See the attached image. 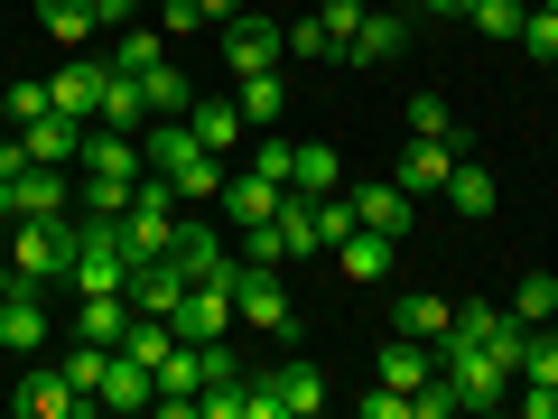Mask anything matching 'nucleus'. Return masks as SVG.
Instances as JSON below:
<instances>
[{
	"instance_id": "obj_15",
	"label": "nucleus",
	"mask_w": 558,
	"mask_h": 419,
	"mask_svg": "<svg viewBox=\"0 0 558 419\" xmlns=\"http://www.w3.org/2000/svg\"><path fill=\"white\" fill-rule=\"evenodd\" d=\"M159 400V363H140V355H112V373H102V392H94V410H149Z\"/></svg>"
},
{
	"instance_id": "obj_25",
	"label": "nucleus",
	"mask_w": 558,
	"mask_h": 419,
	"mask_svg": "<svg viewBox=\"0 0 558 419\" xmlns=\"http://www.w3.org/2000/svg\"><path fill=\"white\" fill-rule=\"evenodd\" d=\"M289 187H299V196H336V187H344V159L326 149V140H299V159H289Z\"/></svg>"
},
{
	"instance_id": "obj_42",
	"label": "nucleus",
	"mask_w": 558,
	"mask_h": 419,
	"mask_svg": "<svg viewBox=\"0 0 558 419\" xmlns=\"http://www.w3.org/2000/svg\"><path fill=\"white\" fill-rule=\"evenodd\" d=\"M512 400H521V419H558V382H521Z\"/></svg>"
},
{
	"instance_id": "obj_38",
	"label": "nucleus",
	"mask_w": 558,
	"mask_h": 419,
	"mask_svg": "<svg viewBox=\"0 0 558 419\" xmlns=\"http://www.w3.org/2000/svg\"><path fill=\"white\" fill-rule=\"evenodd\" d=\"M521 10H531V0H475L465 20H475L484 38H521Z\"/></svg>"
},
{
	"instance_id": "obj_10",
	"label": "nucleus",
	"mask_w": 558,
	"mask_h": 419,
	"mask_svg": "<svg viewBox=\"0 0 558 419\" xmlns=\"http://www.w3.org/2000/svg\"><path fill=\"white\" fill-rule=\"evenodd\" d=\"M354 224H373V234L410 242V224H418V196H400V178H354Z\"/></svg>"
},
{
	"instance_id": "obj_44",
	"label": "nucleus",
	"mask_w": 558,
	"mask_h": 419,
	"mask_svg": "<svg viewBox=\"0 0 558 419\" xmlns=\"http://www.w3.org/2000/svg\"><path fill=\"white\" fill-rule=\"evenodd\" d=\"M94 20H102V28H131V20H140V0H94Z\"/></svg>"
},
{
	"instance_id": "obj_20",
	"label": "nucleus",
	"mask_w": 558,
	"mask_h": 419,
	"mask_svg": "<svg viewBox=\"0 0 558 419\" xmlns=\"http://www.w3.org/2000/svg\"><path fill=\"white\" fill-rule=\"evenodd\" d=\"M186 289H196V279H186V271H178L168 252H159V261H140V271H131V308H140V318H168V308H178Z\"/></svg>"
},
{
	"instance_id": "obj_36",
	"label": "nucleus",
	"mask_w": 558,
	"mask_h": 419,
	"mask_svg": "<svg viewBox=\"0 0 558 419\" xmlns=\"http://www.w3.org/2000/svg\"><path fill=\"white\" fill-rule=\"evenodd\" d=\"M0 112H10V131H20V121L57 112V94H47V84H0Z\"/></svg>"
},
{
	"instance_id": "obj_35",
	"label": "nucleus",
	"mask_w": 558,
	"mask_h": 419,
	"mask_svg": "<svg viewBox=\"0 0 558 419\" xmlns=\"http://www.w3.org/2000/svg\"><path fill=\"white\" fill-rule=\"evenodd\" d=\"M289 57H299V65H336V38H326V20H289Z\"/></svg>"
},
{
	"instance_id": "obj_6",
	"label": "nucleus",
	"mask_w": 558,
	"mask_h": 419,
	"mask_svg": "<svg viewBox=\"0 0 558 419\" xmlns=\"http://www.w3.org/2000/svg\"><path fill=\"white\" fill-rule=\"evenodd\" d=\"M47 94H57L65 121H102V94H112V57H65L57 75H47Z\"/></svg>"
},
{
	"instance_id": "obj_37",
	"label": "nucleus",
	"mask_w": 558,
	"mask_h": 419,
	"mask_svg": "<svg viewBox=\"0 0 558 419\" xmlns=\"http://www.w3.org/2000/svg\"><path fill=\"white\" fill-rule=\"evenodd\" d=\"M289 159H299V140L260 131V140H252V159H242V168H260V178H279V187H289Z\"/></svg>"
},
{
	"instance_id": "obj_5",
	"label": "nucleus",
	"mask_w": 558,
	"mask_h": 419,
	"mask_svg": "<svg viewBox=\"0 0 558 419\" xmlns=\"http://www.w3.org/2000/svg\"><path fill=\"white\" fill-rule=\"evenodd\" d=\"M279 57H289V28H279V20H252V10L223 20V65H233V84L242 75H270Z\"/></svg>"
},
{
	"instance_id": "obj_1",
	"label": "nucleus",
	"mask_w": 558,
	"mask_h": 419,
	"mask_svg": "<svg viewBox=\"0 0 558 419\" xmlns=\"http://www.w3.org/2000/svg\"><path fill=\"white\" fill-rule=\"evenodd\" d=\"M140 159H149V178L178 187V205H215L223 196V159L186 131V121H149V131H140Z\"/></svg>"
},
{
	"instance_id": "obj_46",
	"label": "nucleus",
	"mask_w": 558,
	"mask_h": 419,
	"mask_svg": "<svg viewBox=\"0 0 558 419\" xmlns=\"http://www.w3.org/2000/svg\"><path fill=\"white\" fill-rule=\"evenodd\" d=\"M242 10H252V0H205V20H242Z\"/></svg>"
},
{
	"instance_id": "obj_47",
	"label": "nucleus",
	"mask_w": 558,
	"mask_h": 419,
	"mask_svg": "<svg viewBox=\"0 0 558 419\" xmlns=\"http://www.w3.org/2000/svg\"><path fill=\"white\" fill-rule=\"evenodd\" d=\"M10 289H20V271H10V252H0V299H10Z\"/></svg>"
},
{
	"instance_id": "obj_32",
	"label": "nucleus",
	"mask_w": 558,
	"mask_h": 419,
	"mask_svg": "<svg viewBox=\"0 0 558 419\" xmlns=\"http://www.w3.org/2000/svg\"><path fill=\"white\" fill-rule=\"evenodd\" d=\"M410 140H447V149H465V131H457V112H447L438 94H410Z\"/></svg>"
},
{
	"instance_id": "obj_28",
	"label": "nucleus",
	"mask_w": 558,
	"mask_h": 419,
	"mask_svg": "<svg viewBox=\"0 0 558 419\" xmlns=\"http://www.w3.org/2000/svg\"><path fill=\"white\" fill-rule=\"evenodd\" d=\"M502 326H512V318H502V308H494V299H457V326H447V336H438V345H494V336H502Z\"/></svg>"
},
{
	"instance_id": "obj_11",
	"label": "nucleus",
	"mask_w": 558,
	"mask_h": 419,
	"mask_svg": "<svg viewBox=\"0 0 558 419\" xmlns=\"http://www.w3.org/2000/svg\"><path fill=\"white\" fill-rule=\"evenodd\" d=\"M391 261H400V242H391V234H373V224H354V234L336 242L344 289H381V279H391Z\"/></svg>"
},
{
	"instance_id": "obj_48",
	"label": "nucleus",
	"mask_w": 558,
	"mask_h": 419,
	"mask_svg": "<svg viewBox=\"0 0 558 419\" xmlns=\"http://www.w3.org/2000/svg\"><path fill=\"white\" fill-rule=\"evenodd\" d=\"M539 10H558V0H539Z\"/></svg>"
},
{
	"instance_id": "obj_30",
	"label": "nucleus",
	"mask_w": 558,
	"mask_h": 419,
	"mask_svg": "<svg viewBox=\"0 0 558 419\" xmlns=\"http://www.w3.org/2000/svg\"><path fill=\"white\" fill-rule=\"evenodd\" d=\"M102 131H149V94H140V75H112V94H102Z\"/></svg>"
},
{
	"instance_id": "obj_18",
	"label": "nucleus",
	"mask_w": 558,
	"mask_h": 419,
	"mask_svg": "<svg viewBox=\"0 0 558 419\" xmlns=\"http://www.w3.org/2000/svg\"><path fill=\"white\" fill-rule=\"evenodd\" d=\"M196 392H205V345H168V363H159V400H149V410L186 419V410H196Z\"/></svg>"
},
{
	"instance_id": "obj_17",
	"label": "nucleus",
	"mask_w": 558,
	"mask_h": 419,
	"mask_svg": "<svg viewBox=\"0 0 558 419\" xmlns=\"http://www.w3.org/2000/svg\"><path fill=\"white\" fill-rule=\"evenodd\" d=\"M20 149H28L38 168H75V159H84V121L38 112V121H20Z\"/></svg>"
},
{
	"instance_id": "obj_26",
	"label": "nucleus",
	"mask_w": 558,
	"mask_h": 419,
	"mask_svg": "<svg viewBox=\"0 0 558 419\" xmlns=\"http://www.w3.org/2000/svg\"><path fill=\"white\" fill-rule=\"evenodd\" d=\"M140 178H149V168H140ZM140 178H121V168H84V215H131V196H140Z\"/></svg>"
},
{
	"instance_id": "obj_40",
	"label": "nucleus",
	"mask_w": 558,
	"mask_h": 419,
	"mask_svg": "<svg viewBox=\"0 0 558 419\" xmlns=\"http://www.w3.org/2000/svg\"><path fill=\"white\" fill-rule=\"evenodd\" d=\"M159 28H168V38H196V28H205V0H159Z\"/></svg>"
},
{
	"instance_id": "obj_4",
	"label": "nucleus",
	"mask_w": 558,
	"mask_h": 419,
	"mask_svg": "<svg viewBox=\"0 0 558 419\" xmlns=\"http://www.w3.org/2000/svg\"><path fill=\"white\" fill-rule=\"evenodd\" d=\"M233 308H242V326H260V336H279V355L299 345V299L279 289V271H260V261H242V279H233Z\"/></svg>"
},
{
	"instance_id": "obj_39",
	"label": "nucleus",
	"mask_w": 558,
	"mask_h": 419,
	"mask_svg": "<svg viewBox=\"0 0 558 419\" xmlns=\"http://www.w3.org/2000/svg\"><path fill=\"white\" fill-rule=\"evenodd\" d=\"M317 234H326V252L354 234V196H344V187H336V196H317Z\"/></svg>"
},
{
	"instance_id": "obj_23",
	"label": "nucleus",
	"mask_w": 558,
	"mask_h": 419,
	"mask_svg": "<svg viewBox=\"0 0 558 419\" xmlns=\"http://www.w3.org/2000/svg\"><path fill=\"white\" fill-rule=\"evenodd\" d=\"M149 65H168V28H159V20L112 28V75H149Z\"/></svg>"
},
{
	"instance_id": "obj_29",
	"label": "nucleus",
	"mask_w": 558,
	"mask_h": 419,
	"mask_svg": "<svg viewBox=\"0 0 558 419\" xmlns=\"http://www.w3.org/2000/svg\"><path fill=\"white\" fill-rule=\"evenodd\" d=\"M38 28H47V38H65V47H84V38H94V0H38Z\"/></svg>"
},
{
	"instance_id": "obj_16",
	"label": "nucleus",
	"mask_w": 558,
	"mask_h": 419,
	"mask_svg": "<svg viewBox=\"0 0 558 419\" xmlns=\"http://www.w3.org/2000/svg\"><path fill=\"white\" fill-rule=\"evenodd\" d=\"M260 382L279 392V419H307V410H326V373H317L307 355H279V363H270Z\"/></svg>"
},
{
	"instance_id": "obj_7",
	"label": "nucleus",
	"mask_w": 558,
	"mask_h": 419,
	"mask_svg": "<svg viewBox=\"0 0 558 419\" xmlns=\"http://www.w3.org/2000/svg\"><path fill=\"white\" fill-rule=\"evenodd\" d=\"M279 196H289V187L279 178H260V168H223V224H233V234H252V224H270L279 215Z\"/></svg>"
},
{
	"instance_id": "obj_9",
	"label": "nucleus",
	"mask_w": 558,
	"mask_h": 419,
	"mask_svg": "<svg viewBox=\"0 0 558 419\" xmlns=\"http://www.w3.org/2000/svg\"><path fill=\"white\" fill-rule=\"evenodd\" d=\"M47 336H57V318H47V289H38V279H20V289L0 299V345H10V355H38Z\"/></svg>"
},
{
	"instance_id": "obj_33",
	"label": "nucleus",
	"mask_w": 558,
	"mask_h": 419,
	"mask_svg": "<svg viewBox=\"0 0 558 419\" xmlns=\"http://www.w3.org/2000/svg\"><path fill=\"white\" fill-rule=\"evenodd\" d=\"M512 318H521V326L558 318V271H531V279H521V289H512Z\"/></svg>"
},
{
	"instance_id": "obj_14",
	"label": "nucleus",
	"mask_w": 558,
	"mask_h": 419,
	"mask_svg": "<svg viewBox=\"0 0 558 419\" xmlns=\"http://www.w3.org/2000/svg\"><path fill=\"white\" fill-rule=\"evenodd\" d=\"M10 410H20V419H75V410H94V392H75L65 373H20Z\"/></svg>"
},
{
	"instance_id": "obj_24",
	"label": "nucleus",
	"mask_w": 558,
	"mask_h": 419,
	"mask_svg": "<svg viewBox=\"0 0 558 419\" xmlns=\"http://www.w3.org/2000/svg\"><path fill=\"white\" fill-rule=\"evenodd\" d=\"M391 326H400V336H418V345H438L447 326H457V299H438V289H410V299L391 308Z\"/></svg>"
},
{
	"instance_id": "obj_41",
	"label": "nucleus",
	"mask_w": 558,
	"mask_h": 419,
	"mask_svg": "<svg viewBox=\"0 0 558 419\" xmlns=\"http://www.w3.org/2000/svg\"><path fill=\"white\" fill-rule=\"evenodd\" d=\"M205 382H242V363H233V345H223V336H205ZM205 400V392H196Z\"/></svg>"
},
{
	"instance_id": "obj_31",
	"label": "nucleus",
	"mask_w": 558,
	"mask_h": 419,
	"mask_svg": "<svg viewBox=\"0 0 558 419\" xmlns=\"http://www.w3.org/2000/svg\"><path fill=\"white\" fill-rule=\"evenodd\" d=\"M233 103H242V121H252V131H270L279 103H289V94H279V65H270V75H242V84H233Z\"/></svg>"
},
{
	"instance_id": "obj_27",
	"label": "nucleus",
	"mask_w": 558,
	"mask_h": 419,
	"mask_svg": "<svg viewBox=\"0 0 558 419\" xmlns=\"http://www.w3.org/2000/svg\"><path fill=\"white\" fill-rule=\"evenodd\" d=\"M140 94H149V121H186V103H196V84H186L178 65H149V75H140Z\"/></svg>"
},
{
	"instance_id": "obj_43",
	"label": "nucleus",
	"mask_w": 558,
	"mask_h": 419,
	"mask_svg": "<svg viewBox=\"0 0 558 419\" xmlns=\"http://www.w3.org/2000/svg\"><path fill=\"white\" fill-rule=\"evenodd\" d=\"M363 419H410V392H391V382H381V392H363Z\"/></svg>"
},
{
	"instance_id": "obj_45",
	"label": "nucleus",
	"mask_w": 558,
	"mask_h": 419,
	"mask_svg": "<svg viewBox=\"0 0 558 419\" xmlns=\"http://www.w3.org/2000/svg\"><path fill=\"white\" fill-rule=\"evenodd\" d=\"M418 10H428V20H465V10H475V0H418Z\"/></svg>"
},
{
	"instance_id": "obj_13",
	"label": "nucleus",
	"mask_w": 558,
	"mask_h": 419,
	"mask_svg": "<svg viewBox=\"0 0 558 419\" xmlns=\"http://www.w3.org/2000/svg\"><path fill=\"white\" fill-rule=\"evenodd\" d=\"M186 131H196L215 159H233L242 140H252V121H242V103H233V94H196V103H186Z\"/></svg>"
},
{
	"instance_id": "obj_12",
	"label": "nucleus",
	"mask_w": 558,
	"mask_h": 419,
	"mask_svg": "<svg viewBox=\"0 0 558 419\" xmlns=\"http://www.w3.org/2000/svg\"><path fill=\"white\" fill-rule=\"evenodd\" d=\"M400 47H410V20H400V0H391V10L373 0V10L354 20V38H344V65H391Z\"/></svg>"
},
{
	"instance_id": "obj_2",
	"label": "nucleus",
	"mask_w": 558,
	"mask_h": 419,
	"mask_svg": "<svg viewBox=\"0 0 558 419\" xmlns=\"http://www.w3.org/2000/svg\"><path fill=\"white\" fill-rule=\"evenodd\" d=\"M65 261H75V215H20L10 224V271L20 279H65Z\"/></svg>"
},
{
	"instance_id": "obj_8",
	"label": "nucleus",
	"mask_w": 558,
	"mask_h": 419,
	"mask_svg": "<svg viewBox=\"0 0 558 419\" xmlns=\"http://www.w3.org/2000/svg\"><path fill=\"white\" fill-rule=\"evenodd\" d=\"M168 326H178V345H205V336H223V326H242V308H233V289H215V279H196L178 308H168Z\"/></svg>"
},
{
	"instance_id": "obj_34",
	"label": "nucleus",
	"mask_w": 558,
	"mask_h": 419,
	"mask_svg": "<svg viewBox=\"0 0 558 419\" xmlns=\"http://www.w3.org/2000/svg\"><path fill=\"white\" fill-rule=\"evenodd\" d=\"M521 57H539V65H558V10H539V0H531V10H521Z\"/></svg>"
},
{
	"instance_id": "obj_22",
	"label": "nucleus",
	"mask_w": 558,
	"mask_h": 419,
	"mask_svg": "<svg viewBox=\"0 0 558 419\" xmlns=\"http://www.w3.org/2000/svg\"><path fill=\"white\" fill-rule=\"evenodd\" d=\"M438 196L457 205L465 224H484V215H494V205H502V187H494V168H475V159H465V149H457V168H447V187H438Z\"/></svg>"
},
{
	"instance_id": "obj_3",
	"label": "nucleus",
	"mask_w": 558,
	"mask_h": 419,
	"mask_svg": "<svg viewBox=\"0 0 558 419\" xmlns=\"http://www.w3.org/2000/svg\"><path fill=\"white\" fill-rule=\"evenodd\" d=\"M438 373L457 382V410H502V392L521 382L494 345H438Z\"/></svg>"
},
{
	"instance_id": "obj_21",
	"label": "nucleus",
	"mask_w": 558,
	"mask_h": 419,
	"mask_svg": "<svg viewBox=\"0 0 558 419\" xmlns=\"http://www.w3.org/2000/svg\"><path fill=\"white\" fill-rule=\"evenodd\" d=\"M10 196H20V215H75V178L65 168H38V159L10 178Z\"/></svg>"
},
{
	"instance_id": "obj_19",
	"label": "nucleus",
	"mask_w": 558,
	"mask_h": 419,
	"mask_svg": "<svg viewBox=\"0 0 558 419\" xmlns=\"http://www.w3.org/2000/svg\"><path fill=\"white\" fill-rule=\"evenodd\" d=\"M447 168H457V149H447V140H410V149L391 159V178H400V196H438Z\"/></svg>"
}]
</instances>
